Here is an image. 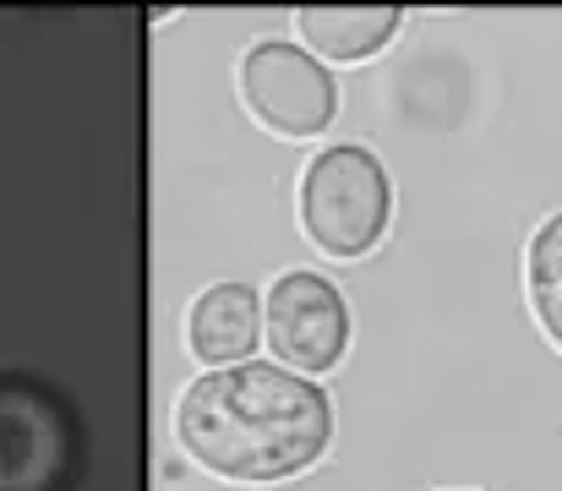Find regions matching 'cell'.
Segmentation results:
<instances>
[{
  "label": "cell",
  "instance_id": "7",
  "mask_svg": "<svg viewBox=\"0 0 562 491\" xmlns=\"http://www.w3.org/2000/svg\"><path fill=\"white\" fill-rule=\"evenodd\" d=\"M404 11L398 5H301L295 11V33L312 55L323 60H367L376 49L393 44Z\"/></svg>",
  "mask_w": 562,
  "mask_h": 491
},
{
  "label": "cell",
  "instance_id": "8",
  "mask_svg": "<svg viewBox=\"0 0 562 491\" xmlns=\"http://www.w3.org/2000/svg\"><path fill=\"white\" fill-rule=\"evenodd\" d=\"M525 290H530V312H536L541 333L562 349V208L530 235Z\"/></svg>",
  "mask_w": 562,
  "mask_h": 491
},
{
  "label": "cell",
  "instance_id": "6",
  "mask_svg": "<svg viewBox=\"0 0 562 491\" xmlns=\"http://www.w3.org/2000/svg\"><path fill=\"white\" fill-rule=\"evenodd\" d=\"M187 344L202 366L246 360L262 344V295L251 284H207L187 312Z\"/></svg>",
  "mask_w": 562,
  "mask_h": 491
},
{
  "label": "cell",
  "instance_id": "5",
  "mask_svg": "<svg viewBox=\"0 0 562 491\" xmlns=\"http://www.w3.org/2000/svg\"><path fill=\"white\" fill-rule=\"evenodd\" d=\"M66 470V421L33 388H0V491H49Z\"/></svg>",
  "mask_w": 562,
  "mask_h": 491
},
{
  "label": "cell",
  "instance_id": "3",
  "mask_svg": "<svg viewBox=\"0 0 562 491\" xmlns=\"http://www.w3.org/2000/svg\"><path fill=\"white\" fill-rule=\"evenodd\" d=\"M240 99L273 137H317L339 110V88L323 60L284 38L251 44L240 55Z\"/></svg>",
  "mask_w": 562,
  "mask_h": 491
},
{
  "label": "cell",
  "instance_id": "2",
  "mask_svg": "<svg viewBox=\"0 0 562 491\" xmlns=\"http://www.w3.org/2000/svg\"><path fill=\"white\" fill-rule=\"evenodd\" d=\"M393 224V180L367 148H323L301 175V230L323 257H367Z\"/></svg>",
  "mask_w": 562,
  "mask_h": 491
},
{
  "label": "cell",
  "instance_id": "1",
  "mask_svg": "<svg viewBox=\"0 0 562 491\" xmlns=\"http://www.w3.org/2000/svg\"><path fill=\"white\" fill-rule=\"evenodd\" d=\"M176 443L191 465L235 487H273L312 470L334 443V404L279 360L207 366L176 404Z\"/></svg>",
  "mask_w": 562,
  "mask_h": 491
},
{
  "label": "cell",
  "instance_id": "4",
  "mask_svg": "<svg viewBox=\"0 0 562 491\" xmlns=\"http://www.w3.org/2000/svg\"><path fill=\"white\" fill-rule=\"evenodd\" d=\"M262 344L279 355V366L301 377H323L350 349V306L323 274H279L262 301Z\"/></svg>",
  "mask_w": 562,
  "mask_h": 491
}]
</instances>
